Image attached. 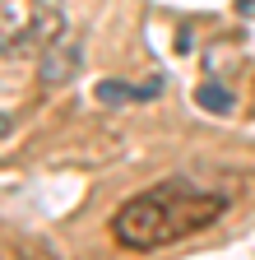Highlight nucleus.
Returning <instances> with one entry per match:
<instances>
[{
  "label": "nucleus",
  "mask_w": 255,
  "mask_h": 260,
  "mask_svg": "<svg viewBox=\"0 0 255 260\" xmlns=\"http://www.w3.org/2000/svg\"><path fill=\"white\" fill-rule=\"evenodd\" d=\"M60 32L56 0H0V56H33Z\"/></svg>",
  "instance_id": "nucleus-2"
},
{
  "label": "nucleus",
  "mask_w": 255,
  "mask_h": 260,
  "mask_svg": "<svg viewBox=\"0 0 255 260\" xmlns=\"http://www.w3.org/2000/svg\"><path fill=\"white\" fill-rule=\"evenodd\" d=\"M223 209H228V200L213 190L186 186V181H163L144 195H130L116 209L112 237L125 251H158V246H172V242L204 233Z\"/></svg>",
  "instance_id": "nucleus-1"
},
{
  "label": "nucleus",
  "mask_w": 255,
  "mask_h": 260,
  "mask_svg": "<svg viewBox=\"0 0 255 260\" xmlns=\"http://www.w3.org/2000/svg\"><path fill=\"white\" fill-rule=\"evenodd\" d=\"M5 130H10V112H0V135H5Z\"/></svg>",
  "instance_id": "nucleus-6"
},
{
  "label": "nucleus",
  "mask_w": 255,
  "mask_h": 260,
  "mask_svg": "<svg viewBox=\"0 0 255 260\" xmlns=\"http://www.w3.org/2000/svg\"><path fill=\"white\" fill-rule=\"evenodd\" d=\"M38 56H42V84H47V88L75 79V70H79V42L70 38L65 28H60V32H56V38H51Z\"/></svg>",
  "instance_id": "nucleus-3"
},
{
  "label": "nucleus",
  "mask_w": 255,
  "mask_h": 260,
  "mask_svg": "<svg viewBox=\"0 0 255 260\" xmlns=\"http://www.w3.org/2000/svg\"><path fill=\"white\" fill-rule=\"evenodd\" d=\"M195 103H200V107H209V112H228V107H232V98H228V88L204 84V88L195 93Z\"/></svg>",
  "instance_id": "nucleus-4"
},
{
  "label": "nucleus",
  "mask_w": 255,
  "mask_h": 260,
  "mask_svg": "<svg viewBox=\"0 0 255 260\" xmlns=\"http://www.w3.org/2000/svg\"><path fill=\"white\" fill-rule=\"evenodd\" d=\"M98 98L112 107V103H130V98H144V88H125V84H98Z\"/></svg>",
  "instance_id": "nucleus-5"
}]
</instances>
